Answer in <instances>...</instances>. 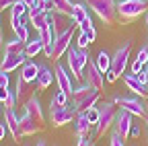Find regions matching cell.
<instances>
[{"instance_id": "1", "label": "cell", "mask_w": 148, "mask_h": 146, "mask_svg": "<svg viewBox=\"0 0 148 146\" xmlns=\"http://www.w3.org/2000/svg\"><path fill=\"white\" fill-rule=\"evenodd\" d=\"M130 53H132V41H123V45H119L115 49V53L111 56V70L107 72V82H115L117 78L123 76L125 66L130 62Z\"/></svg>"}, {"instance_id": "2", "label": "cell", "mask_w": 148, "mask_h": 146, "mask_svg": "<svg viewBox=\"0 0 148 146\" xmlns=\"http://www.w3.org/2000/svg\"><path fill=\"white\" fill-rule=\"evenodd\" d=\"M82 2L105 23V27H113L117 19V0H82Z\"/></svg>"}, {"instance_id": "3", "label": "cell", "mask_w": 148, "mask_h": 146, "mask_svg": "<svg viewBox=\"0 0 148 146\" xmlns=\"http://www.w3.org/2000/svg\"><path fill=\"white\" fill-rule=\"evenodd\" d=\"M146 0H117V19L121 23H132L140 14H146Z\"/></svg>"}, {"instance_id": "4", "label": "cell", "mask_w": 148, "mask_h": 146, "mask_svg": "<svg viewBox=\"0 0 148 146\" xmlns=\"http://www.w3.org/2000/svg\"><path fill=\"white\" fill-rule=\"evenodd\" d=\"M99 121L95 123V138H101L105 136V132L109 130V127H113L115 123V115H117V105L113 101H105L101 107H99Z\"/></svg>"}, {"instance_id": "5", "label": "cell", "mask_w": 148, "mask_h": 146, "mask_svg": "<svg viewBox=\"0 0 148 146\" xmlns=\"http://www.w3.org/2000/svg\"><path fill=\"white\" fill-rule=\"evenodd\" d=\"M74 29H76V25H68L58 37H56V41H53V49H51V58L49 60H53V62H58L64 53L70 49V43H72V35H74Z\"/></svg>"}, {"instance_id": "6", "label": "cell", "mask_w": 148, "mask_h": 146, "mask_svg": "<svg viewBox=\"0 0 148 146\" xmlns=\"http://www.w3.org/2000/svg\"><path fill=\"white\" fill-rule=\"evenodd\" d=\"M113 103H115L119 109H125V111H130V113L136 115V117H146V105H144L142 99L136 97V95H130V97L117 95V97H113Z\"/></svg>"}, {"instance_id": "7", "label": "cell", "mask_w": 148, "mask_h": 146, "mask_svg": "<svg viewBox=\"0 0 148 146\" xmlns=\"http://www.w3.org/2000/svg\"><path fill=\"white\" fill-rule=\"evenodd\" d=\"M72 23H74V25H78L80 31H88V29H92V19H90L88 6L82 2V0L74 4V10H72Z\"/></svg>"}, {"instance_id": "8", "label": "cell", "mask_w": 148, "mask_h": 146, "mask_svg": "<svg viewBox=\"0 0 148 146\" xmlns=\"http://www.w3.org/2000/svg\"><path fill=\"white\" fill-rule=\"evenodd\" d=\"M66 60H68V70L70 74L76 78V80H82L84 78V64L80 60V53H78V47H72L66 51Z\"/></svg>"}, {"instance_id": "9", "label": "cell", "mask_w": 148, "mask_h": 146, "mask_svg": "<svg viewBox=\"0 0 148 146\" xmlns=\"http://www.w3.org/2000/svg\"><path fill=\"white\" fill-rule=\"evenodd\" d=\"M29 58L23 53H6L2 51V62H0V72H6V74H10V72H14L16 68H21Z\"/></svg>"}, {"instance_id": "10", "label": "cell", "mask_w": 148, "mask_h": 146, "mask_svg": "<svg viewBox=\"0 0 148 146\" xmlns=\"http://www.w3.org/2000/svg\"><path fill=\"white\" fill-rule=\"evenodd\" d=\"M132 113L125 111V109H119L115 115V123H113V132H117L123 140L130 138V130H132Z\"/></svg>"}, {"instance_id": "11", "label": "cell", "mask_w": 148, "mask_h": 146, "mask_svg": "<svg viewBox=\"0 0 148 146\" xmlns=\"http://www.w3.org/2000/svg\"><path fill=\"white\" fill-rule=\"evenodd\" d=\"M84 80L88 82V84H92L95 88H103V84H105V74L99 70V66H97V62L95 60H88V64L84 66Z\"/></svg>"}, {"instance_id": "12", "label": "cell", "mask_w": 148, "mask_h": 146, "mask_svg": "<svg viewBox=\"0 0 148 146\" xmlns=\"http://www.w3.org/2000/svg\"><path fill=\"white\" fill-rule=\"evenodd\" d=\"M74 117H76V109L70 107V105H64V107H60V109H58V111L49 113V121H51V125H53V127H62V125L70 123Z\"/></svg>"}, {"instance_id": "13", "label": "cell", "mask_w": 148, "mask_h": 146, "mask_svg": "<svg viewBox=\"0 0 148 146\" xmlns=\"http://www.w3.org/2000/svg\"><path fill=\"white\" fill-rule=\"evenodd\" d=\"M4 123L8 127V134L12 136L14 142H21V134H18V125H21V115H16L14 107H4Z\"/></svg>"}, {"instance_id": "14", "label": "cell", "mask_w": 148, "mask_h": 146, "mask_svg": "<svg viewBox=\"0 0 148 146\" xmlns=\"http://www.w3.org/2000/svg\"><path fill=\"white\" fill-rule=\"evenodd\" d=\"M53 76H56V84H58L60 90H64V93L72 95V78L68 74V70L60 64V62H56V68H53Z\"/></svg>"}, {"instance_id": "15", "label": "cell", "mask_w": 148, "mask_h": 146, "mask_svg": "<svg viewBox=\"0 0 148 146\" xmlns=\"http://www.w3.org/2000/svg\"><path fill=\"white\" fill-rule=\"evenodd\" d=\"M41 127H43V125L37 121L35 117H31L27 111H23V115H21V125H18V134H21V138H25V136H35Z\"/></svg>"}, {"instance_id": "16", "label": "cell", "mask_w": 148, "mask_h": 146, "mask_svg": "<svg viewBox=\"0 0 148 146\" xmlns=\"http://www.w3.org/2000/svg\"><path fill=\"white\" fill-rule=\"evenodd\" d=\"M121 80L125 82L127 90H132V95H136V97H140V99H148V86H146L144 82H140L134 74H123Z\"/></svg>"}, {"instance_id": "17", "label": "cell", "mask_w": 148, "mask_h": 146, "mask_svg": "<svg viewBox=\"0 0 148 146\" xmlns=\"http://www.w3.org/2000/svg\"><path fill=\"white\" fill-rule=\"evenodd\" d=\"M53 70L47 66V64H39V74H37V88L35 90H39V95L43 93V90H47L53 82Z\"/></svg>"}, {"instance_id": "18", "label": "cell", "mask_w": 148, "mask_h": 146, "mask_svg": "<svg viewBox=\"0 0 148 146\" xmlns=\"http://www.w3.org/2000/svg\"><path fill=\"white\" fill-rule=\"evenodd\" d=\"M99 101H101V90L99 88H92L86 97H82L78 103H74V109H76V113H82V111H88V109L97 107Z\"/></svg>"}, {"instance_id": "19", "label": "cell", "mask_w": 148, "mask_h": 146, "mask_svg": "<svg viewBox=\"0 0 148 146\" xmlns=\"http://www.w3.org/2000/svg\"><path fill=\"white\" fill-rule=\"evenodd\" d=\"M10 29L14 31V35L18 39H23L25 43L29 41V27H27V21L25 16H16V14H10Z\"/></svg>"}, {"instance_id": "20", "label": "cell", "mask_w": 148, "mask_h": 146, "mask_svg": "<svg viewBox=\"0 0 148 146\" xmlns=\"http://www.w3.org/2000/svg\"><path fill=\"white\" fill-rule=\"evenodd\" d=\"M90 127L92 123L88 121L86 113H76V117H74V132H76L78 138H90Z\"/></svg>"}, {"instance_id": "21", "label": "cell", "mask_w": 148, "mask_h": 146, "mask_svg": "<svg viewBox=\"0 0 148 146\" xmlns=\"http://www.w3.org/2000/svg\"><path fill=\"white\" fill-rule=\"evenodd\" d=\"M56 37H58V35L53 33V29H51L49 23L39 31V39H41V43H43V53H45L47 58H51V49H53V41H56Z\"/></svg>"}, {"instance_id": "22", "label": "cell", "mask_w": 148, "mask_h": 146, "mask_svg": "<svg viewBox=\"0 0 148 146\" xmlns=\"http://www.w3.org/2000/svg\"><path fill=\"white\" fill-rule=\"evenodd\" d=\"M23 111H27L31 117H35L37 121L43 125V111H41V103H39V97H37V95L29 97V101L23 105Z\"/></svg>"}, {"instance_id": "23", "label": "cell", "mask_w": 148, "mask_h": 146, "mask_svg": "<svg viewBox=\"0 0 148 146\" xmlns=\"http://www.w3.org/2000/svg\"><path fill=\"white\" fill-rule=\"evenodd\" d=\"M31 82H27V80H23L21 76L16 78V84H14V93H16V105H25L27 101H29V97L33 95V90H31V86H29Z\"/></svg>"}, {"instance_id": "24", "label": "cell", "mask_w": 148, "mask_h": 146, "mask_svg": "<svg viewBox=\"0 0 148 146\" xmlns=\"http://www.w3.org/2000/svg\"><path fill=\"white\" fill-rule=\"evenodd\" d=\"M37 74H39V64H35L33 60H27L23 66H21V76L23 80L27 82H37Z\"/></svg>"}, {"instance_id": "25", "label": "cell", "mask_w": 148, "mask_h": 146, "mask_svg": "<svg viewBox=\"0 0 148 146\" xmlns=\"http://www.w3.org/2000/svg\"><path fill=\"white\" fill-rule=\"evenodd\" d=\"M43 51V43H41V39L37 37V39H29L27 41V45H25V56L31 60V58H37L39 53Z\"/></svg>"}, {"instance_id": "26", "label": "cell", "mask_w": 148, "mask_h": 146, "mask_svg": "<svg viewBox=\"0 0 148 146\" xmlns=\"http://www.w3.org/2000/svg\"><path fill=\"white\" fill-rule=\"evenodd\" d=\"M27 19H29V23H31L33 29L41 31V29L49 23V14H47V12H35V14H29Z\"/></svg>"}, {"instance_id": "27", "label": "cell", "mask_w": 148, "mask_h": 146, "mask_svg": "<svg viewBox=\"0 0 148 146\" xmlns=\"http://www.w3.org/2000/svg\"><path fill=\"white\" fill-rule=\"evenodd\" d=\"M92 88H95V86H92V84H88L86 80H84L82 84H78L76 88L72 90V95H70V99H72V105H74V103H78V101H80L82 97H86V95L90 93Z\"/></svg>"}, {"instance_id": "28", "label": "cell", "mask_w": 148, "mask_h": 146, "mask_svg": "<svg viewBox=\"0 0 148 146\" xmlns=\"http://www.w3.org/2000/svg\"><path fill=\"white\" fill-rule=\"evenodd\" d=\"M25 45H27V43L14 35L12 39H8V41L4 43V51H6V53H23V51H25Z\"/></svg>"}, {"instance_id": "29", "label": "cell", "mask_w": 148, "mask_h": 146, "mask_svg": "<svg viewBox=\"0 0 148 146\" xmlns=\"http://www.w3.org/2000/svg\"><path fill=\"white\" fill-rule=\"evenodd\" d=\"M64 19H66V16L60 14V12H51V14H49V25H51V29H53L56 35H60V33L68 27V25L64 23Z\"/></svg>"}, {"instance_id": "30", "label": "cell", "mask_w": 148, "mask_h": 146, "mask_svg": "<svg viewBox=\"0 0 148 146\" xmlns=\"http://www.w3.org/2000/svg\"><path fill=\"white\" fill-rule=\"evenodd\" d=\"M97 66H99V70L103 72V74H107V72L111 70V56H109V53L105 51V49H101L99 51V56H97Z\"/></svg>"}, {"instance_id": "31", "label": "cell", "mask_w": 148, "mask_h": 146, "mask_svg": "<svg viewBox=\"0 0 148 146\" xmlns=\"http://www.w3.org/2000/svg\"><path fill=\"white\" fill-rule=\"evenodd\" d=\"M56 4V12H60L64 16H70L72 19V10H74V4L70 2V0H53Z\"/></svg>"}, {"instance_id": "32", "label": "cell", "mask_w": 148, "mask_h": 146, "mask_svg": "<svg viewBox=\"0 0 148 146\" xmlns=\"http://www.w3.org/2000/svg\"><path fill=\"white\" fill-rule=\"evenodd\" d=\"M29 12V4L23 2V0H16V2L10 6V14H16V16H27Z\"/></svg>"}, {"instance_id": "33", "label": "cell", "mask_w": 148, "mask_h": 146, "mask_svg": "<svg viewBox=\"0 0 148 146\" xmlns=\"http://www.w3.org/2000/svg\"><path fill=\"white\" fill-rule=\"evenodd\" d=\"M88 45H90V39H88V35H86L84 31H80L78 39H76V47H78V49H86Z\"/></svg>"}, {"instance_id": "34", "label": "cell", "mask_w": 148, "mask_h": 146, "mask_svg": "<svg viewBox=\"0 0 148 146\" xmlns=\"http://www.w3.org/2000/svg\"><path fill=\"white\" fill-rule=\"evenodd\" d=\"M56 103H60V105H68V101H70V95L68 93H64V90H60L58 88V93H56L53 97H51Z\"/></svg>"}, {"instance_id": "35", "label": "cell", "mask_w": 148, "mask_h": 146, "mask_svg": "<svg viewBox=\"0 0 148 146\" xmlns=\"http://www.w3.org/2000/svg\"><path fill=\"white\" fill-rule=\"evenodd\" d=\"M82 113H86V117H88V121L92 123V125H95L97 121H99V107H92V109H88V111H82Z\"/></svg>"}, {"instance_id": "36", "label": "cell", "mask_w": 148, "mask_h": 146, "mask_svg": "<svg viewBox=\"0 0 148 146\" xmlns=\"http://www.w3.org/2000/svg\"><path fill=\"white\" fill-rule=\"evenodd\" d=\"M109 146H123V138L117 132H113L111 134V140H109Z\"/></svg>"}, {"instance_id": "37", "label": "cell", "mask_w": 148, "mask_h": 146, "mask_svg": "<svg viewBox=\"0 0 148 146\" xmlns=\"http://www.w3.org/2000/svg\"><path fill=\"white\" fill-rule=\"evenodd\" d=\"M4 107H16V93H14V90L8 93V97L4 101Z\"/></svg>"}, {"instance_id": "38", "label": "cell", "mask_w": 148, "mask_h": 146, "mask_svg": "<svg viewBox=\"0 0 148 146\" xmlns=\"http://www.w3.org/2000/svg\"><path fill=\"white\" fill-rule=\"evenodd\" d=\"M142 130H140V125L138 123H132V130H130V138H140Z\"/></svg>"}, {"instance_id": "39", "label": "cell", "mask_w": 148, "mask_h": 146, "mask_svg": "<svg viewBox=\"0 0 148 146\" xmlns=\"http://www.w3.org/2000/svg\"><path fill=\"white\" fill-rule=\"evenodd\" d=\"M8 93H10V88H8V86H0V105H4Z\"/></svg>"}, {"instance_id": "40", "label": "cell", "mask_w": 148, "mask_h": 146, "mask_svg": "<svg viewBox=\"0 0 148 146\" xmlns=\"http://www.w3.org/2000/svg\"><path fill=\"white\" fill-rule=\"evenodd\" d=\"M76 146H95L92 136H90V138H78V144H76Z\"/></svg>"}, {"instance_id": "41", "label": "cell", "mask_w": 148, "mask_h": 146, "mask_svg": "<svg viewBox=\"0 0 148 146\" xmlns=\"http://www.w3.org/2000/svg\"><path fill=\"white\" fill-rule=\"evenodd\" d=\"M8 84H10L8 74H6V72H0V86H8Z\"/></svg>"}, {"instance_id": "42", "label": "cell", "mask_w": 148, "mask_h": 146, "mask_svg": "<svg viewBox=\"0 0 148 146\" xmlns=\"http://www.w3.org/2000/svg\"><path fill=\"white\" fill-rule=\"evenodd\" d=\"M45 12H47V14L56 12V4H53V0H45Z\"/></svg>"}, {"instance_id": "43", "label": "cell", "mask_w": 148, "mask_h": 146, "mask_svg": "<svg viewBox=\"0 0 148 146\" xmlns=\"http://www.w3.org/2000/svg\"><path fill=\"white\" fill-rule=\"evenodd\" d=\"M14 2H16V0H0V10H4V8H10Z\"/></svg>"}, {"instance_id": "44", "label": "cell", "mask_w": 148, "mask_h": 146, "mask_svg": "<svg viewBox=\"0 0 148 146\" xmlns=\"http://www.w3.org/2000/svg\"><path fill=\"white\" fill-rule=\"evenodd\" d=\"M6 132H8L6 123H0V140H4V138H6Z\"/></svg>"}, {"instance_id": "45", "label": "cell", "mask_w": 148, "mask_h": 146, "mask_svg": "<svg viewBox=\"0 0 148 146\" xmlns=\"http://www.w3.org/2000/svg\"><path fill=\"white\" fill-rule=\"evenodd\" d=\"M84 33L88 35V39H90V41H95V39H97V31H95V27L88 29V31H84Z\"/></svg>"}, {"instance_id": "46", "label": "cell", "mask_w": 148, "mask_h": 146, "mask_svg": "<svg viewBox=\"0 0 148 146\" xmlns=\"http://www.w3.org/2000/svg\"><path fill=\"white\" fill-rule=\"evenodd\" d=\"M4 37H2V29H0V51H4Z\"/></svg>"}, {"instance_id": "47", "label": "cell", "mask_w": 148, "mask_h": 146, "mask_svg": "<svg viewBox=\"0 0 148 146\" xmlns=\"http://www.w3.org/2000/svg\"><path fill=\"white\" fill-rule=\"evenodd\" d=\"M37 146H47V144H45V140H39V142H37Z\"/></svg>"}, {"instance_id": "48", "label": "cell", "mask_w": 148, "mask_h": 146, "mask_svg": "<svg viewBox=\"0 0 148 146\" xmlns=\"http://www.w3.org/2000/svg\"><path fill=\"white\" fill-rule=\"evenodd\" d=\"M23 2H27V4L31 6V4H33V0H23Z\"/></svg>"}, {"instance_id": "49", "label": "cell", "mask_w": 148, "mask_h": 146, "mask_svg": "<svg viewBox=\"0 0 148 146\" xmlns=\"http://www.w3.org/2000/svg\"><path fill=\"white\" fill-rule=\"evenodd\" d=\"M144 16H146V25H148V12H146V14H144Z\"/></svg>"}, {"instance_id": "50", "label": "cell", "mask_w": 148, "mask_h": 146, "mask_svg": "<svg viewBox=\"0 0 148 146\" xmlns=\"http://www.w3.org/2000/svg\"><path fill=\"white\" fill-rule=\"evenodd\" d=\"M146 130H148V115H146Z\"/></svg>"}, {"instance_id": "51", "label": "cell", "mask_w": 148, "mask_h": 146, "mask_svg": "<svg viewBox=\"0 0 148 146\" xmlns=\"http://www.w3.org/2000/svg\"><path fill=\"white\" fill-rule=\"evenodd\" d=\"M0 25H2V16H0Z\"/></svg>"}]
</instances>
